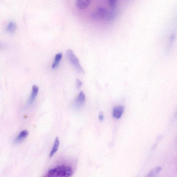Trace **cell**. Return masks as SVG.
Listing matches in <instances>:
<instances>
[{
	"mask_svg": "<svg viewBox=\"0 0 177 177\" xmlns=\"http://www.w3.org/2000/svg\"><path fill=\"white\" fill-rule=\"evenodd\" d=\"M91 2V0H77V7L81 10H83L87 7Z\"/></svg>",
	"mask_w": 177,
	"mask_h": 177,
	"instance_id": "8",
	"label": "cell"
},
{
	"mask_svg": "<svg viewBox=\"0 0 177 177\" xmlns=\"http://www.w3.org/2000/svg\"><path fill=\"white\" fill-rule=\"evenodd\" d=\"M29 135V132L27 130L21 131L18 136L15 139L14 143L15 144H19L25 139Z\"/></svg>",
	"mask_w": 177,
	"mask_h": 177,
	"instance_id": "6",
	"label": "cell"
},
{
	"mask_svg": "<svg viewBox=\"0 0 177 177\" xmlns=\"http://www.w3.org/2000/svg\"><path fill=\"white\" fill-rule=\"evenodd\" d=\"M110 5L111 7H113L116 5L117 0H108Z\"/></svg>",
	"mask_w": 177,
	"mask_h": 177,
	"instance_id": "14",
	"label": "cell"
},
{
	"mask_svg": "<svg viewBox=\"0 0 177 177\" xmlns=\"http://www.w3.org/2000/svg\"><path fill=\"white\" fill-rule=\"evenodd\" d=\"M107 15V11L106 9L100 7L92 12L91 17V19L94 20H100L104 19Z\"/></svg>",
	"mask_w": 177,
	"mask_h": 177,
	"instance_id": "3",
	"label": "cell"
},
{
	"mask_svg": "<svg viewBox=\"0 0 177 177\" xmlns=\"http://www.w3.org/2000/svg\"><path fill=\"white\" fill-rule=\"evenodd\" d=\"M73 169L70 166L62 165L50 170L44 176L49 177H70L73 174Z\"/></svg>",
	"mask_w": 177,
	"mask_h": 177,
	"instance_id": "1",
	"label": "cell"
},
{
	"mask_svg": "<svg viewBox=\"0 0 177 177\" xmlns=\"http://www.w3.org/2000/svg\"><path fill=\"white\" fill-rule=\"evenodd\" d=\"M177 116V110L176 111V112L175 113V117H176Z\"/></svg>",
	"mask_w": 177,
	"mask_h": 177,
	"instance_id": "16",
	"label": "cell"
},
{
	"mask_svg": "<svg viewBox=\"0 0 177 177\" xmlns=\"http://www.w3.org/2000/svg\"><path fill=\"white\" fill-rule=\"evenodd\" d=\"M60 145V140L58 137H57L54 143L53 148L49 154V157H52L55 155L57 151L58 150V149Z\"/></svg>",
	"mask_w": 177,
	"mask_h": 177,
	"instance_id": "9",
	"label": "cell"
},
{
	"mask_svg": "<svg viewBox=\"0 0 177 177\" xmlns=\"http://www.w3.org/2000/svg\"><path fill=\"white\" fill-rule=\"evenodd\" d=\"M82 82L79 79H77L76 82L77 88L78 89H80L82 86Z\"/></svg>",
	"mask_w": 177,
	"mask_h": 177,
	"instance_id": "13",
	"label": "cell"
},
{
	"mask_svg": "<svg viewBox=\"0 0 177 177\" xmlns=\"http://www.w3.org/2000/svg\"><path fill=\"white\" fill-rule=\"evenodd\" d=\"M62 57V54L61 53H59L57 54L55 56L54 62L52 64V68L53 69H55L58 67Z\"/></svg>",
	"mask_w": 177,
	"mask_h": 177,
	"instance_id": "10",
	"label": "cell"
},
{
	"mask_svg": "<svg viewBox=\"0 0 177 177\" xmlns=\"http://www.w3.org/2000/svg\"><path fill=\"white\" fill-rule=\"evenodd\" d=\"M86 100V96L84 92L81 91L77 97L73 102V107L74 108L79 109L83 105Z\"/></svg>",
	"mask_w": 177,
	"mask_h": 177,
	"instance_id": "4",
	"label": "cell"
},
{
	"mask_svg": "<svg viewBox=\"0 0 177 177\" xmlns=\"http://www.w3.org/2000/svg\"><path fill=\"white\" fill-rule=\"evenodd\" d=\"M66 55L68 60L78 73H84V70L81 66L78 59L75 55L73 51L70 49L68 50Z\"/></svg>",
	"mask_w": 177,
	"mask_h": 177,
	"instance_id": "2",
	"label": "cell"
},
{
	"mask_svg": "<svg viewBox=\"0 0 177 177\" xmlns=\"http://www.w3.org/2000/svg\"><path fill=\"white\" fill-rule=\"evenodd\" d=\"M17 25L15 23L11 22L9 23L7 28V31L10 33H13L16 31Z\"/></svg>",
	"mask_w": 177,
	"mask_h": 177,
	"instance_id": "12",
	"label": "cell"
},
{
	"mask_svg": "<svg viewBox=\"0 0 177 177\" xmlns=\"http://www.w3.org/2000/svg\"><path fill=\"white\" fill-rule=\"evenodd\" d=\"M162 167H157L152 170L148 174L147 177H153L155 176L160 172L162 170Z\"/></svg>",
	"mask_w": 177,
	"mask_h": 177,
	"instance_id": "11",
	"label": "cell"
},
{
	"mask_svg": "<svg viewBox=\"0 0 177 177\" xmlns=\"http://www.w3.org/2000/svg\"><path fill=\"white\" fill-rule=\"evenodd\" d=\"M99 118L100 121H103L104 119V115L102 114H100L99 116Z\"/></svg>",
	"mask_w": 177,
	"mask_h": 177,
	"instance_id": "15",
	"label": "cell"
},
{
	"mask_svg": "<svg viewBox=\"0 0 177 177\" xmlns=\"http://www.w3.org/2000/svg\"><path fill=\"white\" fill-rule=\"evenodd\" d=\"M124 110V106H119L115 107L113 110V116L114 117L117 119L121 118Z\"/></svg>",
	"mask_w": 177,
	"mask_h": 177,
	"instance_id": "7",
	"label": "cell"
},
{
	"mask_svg": "<svg viewBox=\"0 0 177 177\" xmlns=\"http://www.w3.org/2000/svg\"><path fill=\"white\" fill-rule=\"evenodd\" d=\"M39 91L38 87L36 85H33L31 95L29 99L27 104L28 105L31 104L35 100L38 94Z\"/></svg>",
	"mask_w": 177,
	"mask_h": 177,
	"instance_id": "5",
	"label": "cell"
}]
</instances>
